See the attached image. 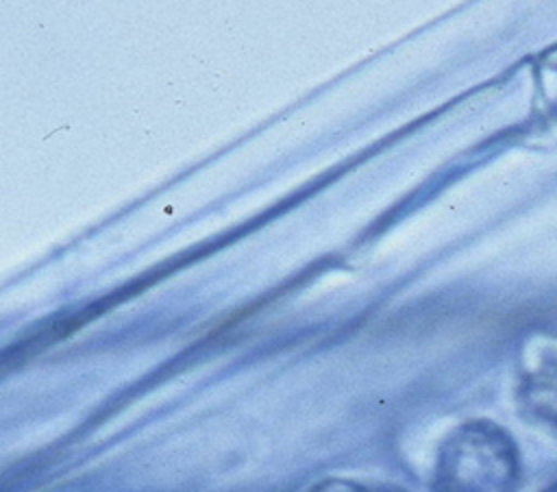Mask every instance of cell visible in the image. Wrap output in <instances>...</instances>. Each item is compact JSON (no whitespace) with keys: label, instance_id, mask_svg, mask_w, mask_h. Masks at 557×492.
Masks as SVG:
<instances>
[{"label":"cell","instance_id":"6da1fadb","mask_svg":"<svg viewBox=\"0 0 557 492\" xmlns=\"http://www.w3.org/2000/svg\"><path fill=\"white\" fill-rule=\"evenodd\" d=\"M518 481V448L490 420L459 425L437 451L433 492H516Z\"/></svg>","mask_w":557,"mask_h":492},{"label":"cell","instance_id":"7a4b0ae2","mask_svg":"<svg viewBox=\"0 0 557 492\" xmlns=\"http://www.w3.org/2000/svg\"><path fill=\"white\" fill-rule=\"evenodd\" d=\"M516 398L527 420L557 431V337L529 340L518 370Z\"/></svg>","mask_w":557,"mask_h":492},{"label":"cell","instance_id":"3957f363","mask_svg":"<svg viewBox=\"0 0 557 492\" xmlns=\"http://www.w3.org/2000/svg\"><path fill=\"white\" fill-rule=\"evenodd\" d=\"M309 492H366V488H361L355 481H346V479H326V481L313 485Z\"/></svg>","mask_w":557,"mask_h":492}]
</instances>
